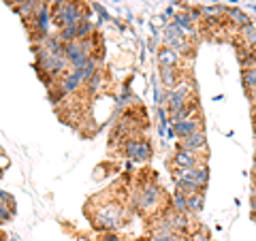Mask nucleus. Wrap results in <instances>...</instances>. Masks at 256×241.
<instances>
[{"label":"nucleus","mask_w":256,"mask_h":241,"mask_svg":"<svg viewBox=\"0 0 256 241\" xmlns=\"http://www.w3.org/2000/svg\"><path fill=\"white\" fill-rule=\"evenodd\" d=\"M90 220L94 222L96 228L105 230H116L120 224L126 220V207L120 203V200H114V194H111L105 203L96 200V210L94 216H90Z\"/></svg>","instance_id":"nucleus-1"},{"label":"nucleus","mask_w":256,"mask_h":241,"mask_svg":"<svg viewBox=\"0 0 256 241\" xmlns=\"http://www.w3.org/2000/svg\"><path fill=\"white\" fill-rule=\"evenodd\" d=\"M134 207L141 212V214H146V216H152V214H162V205H164V200H166V194H164V190L156 186V184H152V182H146V184H141V186L134 190Z\"/></svg>","instance_id":"nucleus-2"},{"label":"nucleus","mask_w":256,"mask_h":241,"mask_svg":"<svg viewBox=\"0 0 256 241\" xmlns=\"http://www.w3.org/2000/svg\"><path fill=\"white\" fill-rule=\"evenodd\" d=\"M84 20H88V11L84 9L82 0H66V2H62L60 6H56L52 11V22L58 30L82 24Z\"/></svg>","instance_id":"nucleus-3"},{"label":"nucleus","mask_w":256,"mask_h":241,"mask_svg":"<svg viewBox=\"0 0 256 241\" xmlns=\"http://www.w3.org/2000/svg\"><path fill=\"white\" fill-rule=\"evenodd\" d=\"M192 100H194V84H192L190 77H182V82L175 88H171V90H166V94H164L166 114H175V111H180L182 107L190 105Z\"/></svg>","instance_id":"nucleus-4"},{"label":"nucleus","mask_w":256,"mask_h":241,"mask_svg":"<svg viewBox=\"0 0 256 241\" xmlns=\"http://www.w3.org/2000/svg\"><path fill=\"white\" fill-rule=\"evenodd\" d=\"M94 58V38H77L66 43V60L70 68H82Z\"/></svg>","instance_id":"nucleus-5"},{"label":"nucleus","mask_w":256,"mask_h":241,"mask_svg":"<svg viewBox=\"0 0 256 241\" xmlns=\"http://www.w3.org/2000/svg\"><path fill=\"white\" fill-rule=\"evenodd\" d=\"M173 180H175V184L184 182V184L196 186L198 190H205L207 184H210V166L205 162V164H198L192 168H180V171H173Z\"/></svg>","instance_id":"nucleus-6"},{"label":"nucleus","mask_w":256,"mask_h":241,"mask_svg":"<svg viewBox=\"0 0 256 241\" xmlns=\"http://www.w3.org/2000/svg\"><path fill=\"white\" fill-rule=\"evenodd\" d=\"M52 88H56L58 96H60V98H64V96L77 94L82 88H86V82H84V75H82V70H79V68H68L66 73H64Z\"/></svg>","instance_id":"nucleus-7"},{"label":"nucleus","mask_w":256,"mask_h":241,"mask_svg":"<svg viewBox=\"0 0 256 241\" xmlns=\"http://www.w3.org/2000/svg\"><path fill=\"white\" fill-rule=\"evenodd\" d=\"M164 45L169 47V50H173L175 54H180V56H186L192 50L186 32H184L180 26H175V24L166 26V30H164Z\"/></svg>","instance_id":"nucleus-8"},{"label":"nucleus","mask_w":256,"mask_h":241,"mask_svg":"<svg viewBox=\"0 0 256 241\" xmlns=\"http://www.w3.org/2000/svg\"><path fill=\"white\" fill-rule=\"evenodd\" d=\"M205 162H207V156H201V154H196V152L178 148V152H175L173 158H171V171L192 168V166H198V164H205Z\"/></svg>","instance_id":"nucleus-9"},{"label":"nucleus","mask_w":256,"mask_h":241,"mask_svg":"<svg viewBox=\"0 0 256 241\" xmlns=\"http://www.w3.org/2000/svg\"><path fill=\"white\" fill-rule=\"evenodd\" d=\"M124 154H126V158L134 160V162H148L152 158V148H150L148 139L134 136V139L124 143Z\"/></svg>","instance_id":"nucleus-10"},{"label":"nucleus","mask_w":256,"mask_h":241,"mask_svg":"<svg viewBox=\"0 0 256 241\" xmlns=\"http://www.w3.org/2000/svg\"><path fill=\"white\" fill-rule=\"evenodd\" d=\"M198 130H203V118L201 116H192L188 120H182V122H175L171 124V132L178 136V139H186V136L194 134Z\"/></svg>","instance_id":"nucleus-11"},{"label":"nucleus","mask_w":256,"mask_h":241,"mask_svg":"<svg viewBox=\"0 0 256 241\" xmlns=\"http://www.w3.org/2000/svg\"><path fill=\"white\" fill-rule=\"evenodd\" d=\"M180 148L190 150V152H196V154H201V156H207L210 146H207V134H205V130H198L194 134L186 136V139H182L180 141Z\"/></svg>","instance_id":"nucleus-12"},{"label":"nucleus","mask_w":256,"mask_h":241,"mask_svg":"<svg viewBox=\"0 0 256 241\" xmlns=\"http://www.w3.org/2000/svg\"><path fill=\"white\" fill-rule=\"evenodd\" d=\"M160 79H162V86L166 90L175 88L182 82V73H180V66L178 68H171V66H160Z\"/></svg>","instance_id":"nucleus-13"},{"label":"nucleus","mask_w":256,"mask_h":241,"mask_svg":"<svg viewBox=\"0 0 256 241\" xmlns=\"http://www.w3.org/2000/svg\"><path fill=\"white\" fill-rule=\"evenodd\" d=\"M192 116H198V102L192 100L190 105L182 107L180 111H175V114H169V124H175V122H182V120H188Z\"/></svg>","instance_id":"nucleus-14"},{"label":"nucleus","mask_w":256,"mask_h":241,"mask_svg":"<svg viewBox=\"0 0 256 241\" xmlns=\"http://www.w3.org/2000/svg\"><path fill=\"white\" fill-rule=\"evenodd\" d=\"M180 54H175L173 50H169V47H164V50H160L158 54V62L160 66H171V68H178L180 66Z\"/></svg>","instance_id":"nucleus-15"},{"label":"nucleus","mask_w":256,"mask_h":241,"mask_svg":"<svg viewBox=\"0 0 256 241\" xmlns=\"http://www.w3.org/2000/svg\"><path fill=\"white\" fill-rule=\"evenodd\" d=\"M239 36H242V41L248 45V50H254L256 47V26H252V24L244 26L242 32H239Z\"/></svg>","instance_id":"nucleus-16"},{"label":"nucleus","mask_w":256,"mask_h":241,"mask_svg":"<svg viewBox=\"0 0 256 241\" xmlns=\"http://www.w3.org/2000/svg\"><path fill=\"white\" fill-rule=\"evenodd\" d=\"M205 203V192H196V194L188 196V214H201Z\"/></svg>","instance_id":"nucleus-17"},{"label":"nucleus","mask_w":256,"mask_h":241,"mask_svg":"<svg viewBox=\"0 0 256 241\" xmlns=\"http://www.w3.org/2000/svg\"><path fill=\"white\" fill-rule=\"evenodd\" d=\"M100 241H120V237L116 235V230H105L100 235Z\"/></svg>","instance_id":"nucleus-18"},{"label":"nucleus","mask_w":256,"mask_h":241,"mask_svg":"<svg viewBox=\"0 0 256 241\" xmlns=\"http://www.w3.org/2000/svg\"><path fill=\"white\" fill-rule=\"evenodd\" d=\"M62 2H66V0H47V4H50L52 9H56V6H60Z\"/></svg>","instance_id":"nucleus-19"},{"label":"nucleus","mask_w":256,"mask_h":241,"mask_svg":"<svg viewBox=\"0 0 256 241\" xmlns=\"http://www.w3.org/2000/svg\"><path fill=\"white\" fill-rule=\"evenodd\" d=\"M4 2H6V4H11L13 9H15V6H18L20 2H24V0H4Z\"/></svg>","instance_id":"nucleus-20"},{"label":"nucleus","mask_w":256,"mask_h":241,"mask_svg":"<svg viewBox=\"0 0 256 241\" xmlns=\"http://www.w3.org/2000/svg\"><path fill=\"white\" fill-rule=\"evenodd\" d=\"M254 178H256V164H254Z\"/></svg>","instance_id":"nucleus-21"}]
</instances>
